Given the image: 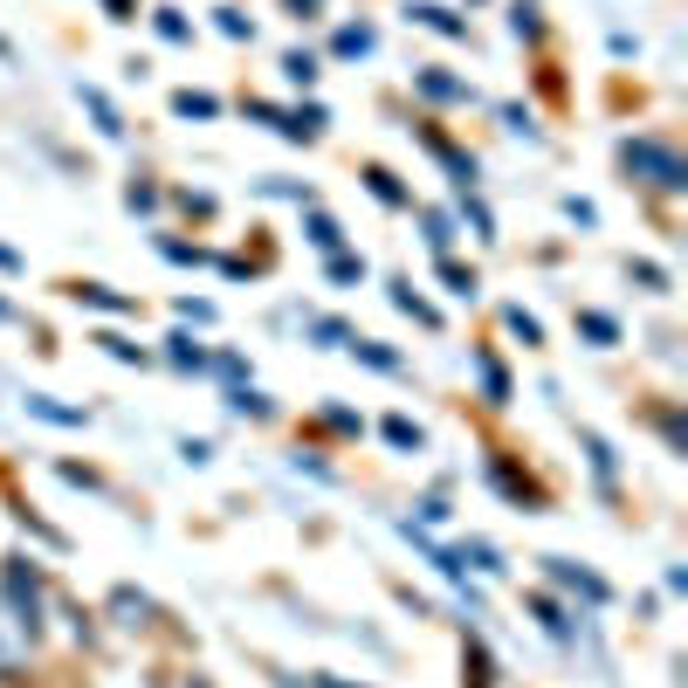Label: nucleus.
I'll return each instance as SVG.
<instances>
[{
  "instance_id": "obj_4",
  "label": "nucleus",
  "mask_w": 688,
  "mask_h": 688,
  "mask_svg": "<svg viewBox=\"0 0 688 688\" xmlns=\"http://www.w3.org/2000/svg\"><path fill=\"white\" fill-rule=\"evenodd\" d=\"M28 414H35V420H49V427H90V414H83V406H62L55 393H28Z\"/></svg>"
},
{
  "instance_id": "obj_29",
  "label": "nucleus",
  "mask_w": 688,
  "mask_h": 688,
  "mask_svg": "<svg viewBox=\"0 0 688 688\" xmlns=\"http://www.w3.org/2000/svg\"><path fill=\"white\" fill-rule=\"evenodd\" d=\"M503 324H510L523 344H544V331H538V317H530V310H503Z\"/></svg>"
},
{
  "instance_id": "obj_31",
  "label": "nucleus",
  "mask_w": 688,
  "mask_h": 688,
  "mask_svg": "<svg viewBox=\"0 0 688 688\" xmlns=\"http://www.w3.org/2000/svg\"><path fill=\"white\" fill-rule=\"evenodd\" d=\"M310 337H317V344H352V331H344L337 317H317V324H310Z\"/></svg>"
},
{
  "instance_id": "obj_3",
  "label": "nucleus",
  "mask_w": 688,
  "mask_h": 688,
  "mask_svg": "<svg viewBox=\"0 0 688 688\" xmlns=\"http://www.w3.org/2000/svg\"><path fill=\"white\" fill-rule=\"evenodd\" d=\"M544 565H551V578H557V585H565V592H578V600H585V606H606V600H613V592H606V578H592V572H578V565H572V557H544Z\"/></svg>"
},
{
  "instance_id": "obj_12",
  "label": "nucleus",
  "mask_w": 688,
  "mask_h": 688,
  "mask_svg": "<svg viewBox=\"0 0 688 688\" xmlns=\"http://www.w3.org/2000/svg\"><path fill=\"white\" fill-rule=\"evenodd\" d=\"M344 352H352V358H365L372 372H399V352H386L379 337H352V344H344Z\"/></svg>"
},
{
  "instance_id": "obj_9",
  "label": "nucleus",
  "mask_w": 688,
  "mask_h": 688,
  "mask_svg": "<svg viewBox=\"0 0 688 688\" xmlns=\"http://www.w3.org/2000/svg\"><path fill=\"white\" fill-rule=\"evenodd\" d=\"M427 152H434V159H441V166H448V173H455L461 186H468V179H476V159H468V152H461V145H448L441 132H427Z\"/></svg>"
},
{
  "instance_id": "obj_19",
  "label": "nucleus",
  "mask_w": 688,
  "mask_h": 688,
  "mask_svg": "<svg viewBox=\"0 0 688 688\" xmlns=\"http://www.w3.org/2000/svg\"><path fill=\"white\" fill-rule=\"evenodd\" d=\"M228 406H234V414H248V420H269V399H262L256 386H234V393H228Z\"/></svg>"
},
{
  "instance_id": "obj_20",
  "label": "nucleus",
  "mask_w": 688,
  "mask_h": 688,
  "mask_svg": "<svg viewBox=\"0 0 688 688\" xmlns=\"http://www.w3.org/2000/svg\"><path fill=\"white\" fill-rule=\"evenodd\" d=\"M386 441H393L399 455H414V448H420V427L406 420V414H393V420H386Z\"/></svg>"
},
{
  "instance_id": "obj_28",
  "label": "nucleus",
  "mask_w": 688,
  "mask_h": 688,
  "mask_svg": "<svg viewBox=\"0 0 688 688\" xmlns=\"http://www.w3.org/2000/svg\"><path fill=\"white\" fill-rule=\"evenodd\" d=\"M461 221L476 228L482 241H496V221H489V207H482V200H461Z\"/></svg>"
},
{
  "instance_id": "obj_23",
  "label": "nucleus",
  "mask_w": 688,
  "mask_h": 688,
  "mask_svg": "<svg viewBox=\"0 0 688 688\" xmlns=\"http://www.w3.org/2000/svg\"><path fill=\"white\" fill-rule=\"evenodd\" d=\"M476 372H482V386H489V399H496V406H503V399H510V379H503V365H496V358L482 352V358H476Z\"/></svg>"
},
{
  "instance_id": "obj_16",
  "label": "nucleus",
  "mask_w": 688,
  "mask_h": 688,
  "mask_svg": "<svg viewBox=\"0 0 688 688\" xmlns=\"http://www.w3.org/2000/svg\"><path fill=\"white\" fill-rule=\"evenodd\" d=\"M283 76H290L296 90H310V83H317V55H310V49H290V55H283Z\"/></svg>"
},
{
  "instance_id": "obj_39",
  "label": "nucleus",
  "mask_w": 688,
  "mask_h": 688,
  "mask_svg": "<svg viewBox=\"0 0 688 688\" xmlns=\"http://www.w3.org/2000/svg\"><path fill=\"white\" fill-rule=\"evenodd\" d=\"M0 317H14V310H8V303H0Z\"/></svg>"
},
{
  "instance_id": "obj_35",
  "label": "nucleus",
  "mask_w": 688,
  "mask_h": 688,
  "mask_svg": "<svg viewBox=\"0 0 688 688\" xmlns=\"http://www.w3.org/2000/svg\"><path fill=\"white\" fill-rule=\"evenodd\" d=\"M124 207H132V213H152V207H159V186H132V194H124Z\"/></svg>"
},
{
  "instance_id": "obj_27",
  "label": "nucleus",
  "mask_w": 688,
  "mask_h": 688,
  "mask_svg": "<svg viewBox=\"0 0 688 688\" xmlns=\"http://www.w3.org/2000/svg\"><path fill=\"white\" fill-rule=\"evenodd\" d=\"M578 331H585L592 344H613V337H619V324H613V317H600V310H585V317H578Z\"/></svg>"
},
{
  "instance_id": "obj_2",
  "label": "nucleus",
  "mask_w": 688,
  "mask_h": 688,
  "mask_svg": "<svg viewBox=\"0 0 688 688\" xmlns=\"http://www.w3.org/2000/svg\"><path fill=\"white\" fill-rule=\"evenodd\" d=\"M0 585H8V600H14V613H21L14 627L35 634V627H42V619H35V613H42V578H35V572H21V565H8V578H0Z\"/></svg>"
},
{
  "instance_id": "obj_13",
  "label": "nucleus",
  "mask_w": 688,
  "mask_h": 688,
  "mask_svg": "<svg viewBox=\"0 0 688 688\" xmlns=\"http://www.w3.org/2000/svg\"><path fill=\"white\" fill-rule=\"evenodd\" d=\"M337 55H372V49H379V35H372V28L365 21H352V28H337V42H331Z\"/></svg>"
},
{
  "instance_id": "obj_22",
  "label": "nucleus",
  "mask_w": 688,
  "mask_h": 688,
  "mask_svg": "<svg viewBox=\"0 0 688 688\" xmlns=\"http://www.w3.org/2000/svg\"><path fill=\"white\" fill-rule=\"evenodd\" d=\"M152 21H159V35H166V42H194V21H186L179 8H159Z\"/></svg>"
},
{
  "instance_id": "obj_5",
  "label": "nucleus",
  "mask_w": 688,
  "mask_h": 688,
  "mask_svg": "<svg viewBox=\"0 0 688 688\" xmlns=\"http://www.w3.org/2000/svg\"><path fill=\"white\" fill-rule=\"evenodd\" d=\"M406 14H414L420 28H434V35H448V42H461V35H468V21H461L455 8H434V0H414Z\"/></svg>"
},
{
  "instance_id": "obj_26",
  "label": "nucleus",
  "mask_w": 688,
  "mask_h": 688,
  "mask_svg": "<svg viewBox=\"0 0 688 688\" xmlns=\"http://www.w3.org/2000/svg\"><path fill=\"white\" fill-rule=\"evenodd\" d=\"M441 283H448L455 296H476V269H461V262H448V256H441Z\"/></svg>"
},
{
  "instance_id": "obj_18",
  "label": "nucleus",
  "mask_w": 688,
  "mask_h": 688,
  "mask_svg": "<svg viewBox=\"0 0 688 688\" xmlns=\"http://www.w3.org/2000/svg\"><path fill=\"white\" fill-rule=\"evenodd\" d=\"M393 303L406 310V317H420V324H441V317H434V303H420V296H414V283H393Z\"/></svg>"
},
{
  "instance_id": "obj_17",
  "label": "nucleus",
  "mask_w": 688,
  "mask_h": 688,
  "mask_svg": "<svg viewBox=\"0 0 688 688\" xmlns=\"http://www.w3.org/2000/svg\"><path fill=\"white\" fill-rule=\"evenodd\" d=\"M365 186H372V194H379L386 207H406V186H399V179H393L386 166H372V173H365Z\"/></svg>"
},
{
  "instance_id": "obj_15",
  "label": "nucleus",
  "mask_w": 688,
  "mask_h": 688,
  "mask_svg": "<svg viewBox=\"0 0 688 688\" xmlns=\"http://www.w3.org/2000/svg\"><path fill=\"white\" fill-rule=\"evenodd\" d=\"M166 358H173L179 372H200V365H207V352H200V344L186 337V331H179V337H166Z\"/></svg>"
},
{
  "instance_id": "obj_25",
  "label": "nucleus",
  "mask_w": 688,
  "mask_h": 688,
  "mask_svg": "<svg viewBox=\"0 0 688 688\" xmlns=\"http://www.w3.org/2000/svg\"><path fill=\"white\" fill-rule=\"evenodd\" d=\"M97 344H104V352H111V358H124V365H145V344H132V337H117V331H104Z\"/></svg>"
},
{
  "instance_id": "obj_8",
  "label": "nucleus",
  "mask_w": 688,
  "mask_h": 688,
  "mask_svg": "<svg viewBox=\"0 0 688 688\" xmlns=\"http://www.w3.org/2000/svg\"><path fill=\"white\" fill-rule=\"evenodd\" d=\"M414 83H420V97H434V104H468V83H455L441 70H420Z\"/></svg>"
},
{
  "instance_id": "obj_21",
  "label": "nucleus",
  "mask_w": 688,
  "mask_h": 688,
  "mask_svg": "<svg viewBox=\"0 0 688 688\" xmlns=\"http://www.w3.org/2000/svg\"><path fill=\"white\" fill-rule=\"evenodd\" d=\"M213 28H221L228 42H248V35H256V28H248V14H241V8H213Z\"/></svg>"
},
{
  "instance_id": "obj_37",
  "label": "nucleus",
  "mask_w": 688,
  "mask_h": 688,
  "mask_svg": "<svg viewBox=\"0 0 688 688\" xmlns=\"http://www.w3.org/2000/svg\"><path fill=\"white\" fill-rule=\"evenodd\" d=\"M104 8H111V21H132V0H104Z\"/></svg>"
},
{
  "instance_id": "obj_14",
  "label": "nucleus",
  "mask_w": 688,
  "mask_h": 688,
  "mask_svg": "<svg viewBox=\"0 0 688 688\" xmlns=\"http://www.w3.org/2000/svg\"><path fill=\"white\" fill-rule=\"evenodd\" d=\"M173 111H179V117H221V97H207V90H179Z\"/></svg>"
},
{
  "instance_id": "obj_11",
  "label": "nucleus",
  "mask_w": 688,
  "mask_h": 688,
  "mask_svg": "<svg viewBox=\"0 0 688 688\" xmlns=\"http://www.w3.org/2000/svg\"><path fill=\"white\" fill-rule=\"evenodd\" d=\"M76 303H83V310H111V317H124V310H132V296H117V290H104V283H76Z\"/></svg>"
},
{
  "instance_id": "obj_24",
  "label": "nucleus",
  "mask_w": 688,
  "mask_h": 688,
  "mask_svg": "<svg viewBox=\"0 0 688 688\" xmlns=\"http://www.w3.org/2000/svg\"><path fill=\"white\" fill-rule=\"evenodd\" d=\"M585 455H592V476H600V482L613 489V448L600 441V434H585Z\"/></svg>"
},
{
  "instance_id": "obj_10",
  "label": "nucleus",
  "mask_w": 688,
  "mask_h": 688,
  "mask_svg": "<svg viewBox=\"0 0 688 688\" xmlns=\"http://www.w3.org/2000/svg\"><path fill=\"white\" fill-rule=\"evenodd\" d=\"M303 234H310V248H324V256H337V248H344V228L331 221V213H317V207L303 213Z\"/></svg>"
},
{
  "instance_id": "obj_33",
  "label": "nucleus",
  "mask_w": 688,
  "mask_h": 688,
  "mask_svg": "<svg viewBox=\"0 0 688 688\" xmlns=\"http://www.w3.org/2000/svg\"><path fill=\"white\" fill-rule=\"evenodd\" d=\"M358 275H365L358 256H331V283H358Z\"/></svg>"
},
{
  "instance_id": "obj_7",
  "label": "nucleus",
  "mask_w": 688,
  "mask_h": 688,
  "mask_svg": "<svg viewBox=\"0 0 688 688\" xmlns=\"http://www.w3.org/2000/svg\"><path fill=\"white\" fill-rule=\"evenodd\" d=\"M111 613H117V627H145V619H152V600H145V592H132V585H117V592H111Z\"/></svg>"
},
{
  "instance_id": "obj_30",
  "label": "nucleus",
  "mask_w": 688,
  "mask_h": 688,
  "mask_svg": "<svg viewBox=\"0 0 688 688\" xmlns=\"http://www.w3.org/2000/svg\"><path fill=\"white\" fill-rule=\"evenodd\" d=\"M510 28H517V35H538V28H544V21H538V0H517V14H510Z\"/></svg>"
},
{
  "instance_id": "obj_38",
  "label": "nucleus",
  "mask_w": 688,
  "mask_h": 688,
  "mask_svg": "<svg viewBox=\"0 0 688 688\" xmlns=\"http://www.w3.org/2000/svg\"><path fill=\"white\" fill-rule=\"evenodd\" d=\"M290 8H296V14H310V8H317V0H290Z\"/></svg>"
},
{
  "instance_id": "obj_32",
  "label": "nucleus",
  "mask_w": 688,
  "mask_h": 688,
  "mask_svg": "<svg viewBox=\"0 0 688 688\" xmlns=\"http://www.w3.org/2000/svg\"><path fill=\"white\" fill-rule=\"evenodd\" d=\"M427 241L448 256V241H455V221H448V213H427Z\"/></svg>"
},
{
  "instance_id": "obj_34",
  "label": "nucleus",
  "mask_w": 688,
  "mask_h": 688,
  "mask_svg": "<svg viewBox=\"0 0 688 688\" xmlns=\"http://www.w3.org/2000/svg\"><path fill=\"white\" fill-rule=\"evenodd\" d=\"M503 124H510V132H517V138H538V117H530L523 104H510V111H503Z\"/></svg>"
},
{
  "instance_id": "obj_1",
  "label": "nucleus",
  "mask_w": 688,
  "mask_h": 688,
  "mask_svg": "<svg viewBox=\"0 0 688 688\" xmlns=\"http://www.w3.org/2000/svg\"><path fill=\"white\" fill-rule=\"evenodd\" d=\"M619 166H627L634 179H647V186H661V194H681V186H688L681 152L661 145V138H627V145H619Z\"/></svg>"
},
{
  "instance_id": "obj_6",
  "label": "nucleus",
  "mask_w": 688,
  "mask_h": 688,
  "mask_svg": "<svg viewBox=\"0 0 688 688\" xmlns=\"http://www.w3.org/2000/svg\"><path fill=\"white\" fill-rule=\"evenodd\" d=\"M76 97H83V111H90V117H97V132H104V138H124V117H117V104L104 97L97 83H76Z\"/></svg>"
},
{
  "instance_id": "obj_36",
  "label": "nucleus",
  "mask_w": 688,
  "mask_h": 688,
  "mask_svg": "<svg viewBox=\"0 0 688 688\" xmlns=\"http://www.w3.org/2000/svg\"><path fill=\"white\" fill-rule=\"evenodd\" d=\"M538 619H544V627H551V634H557V640H565V634H572V619H565V613H557V606H551V600H538Z\"/></svg>"
}]
</instances>
